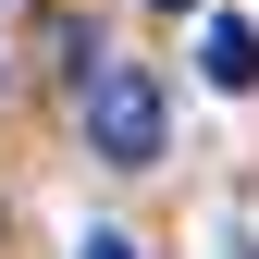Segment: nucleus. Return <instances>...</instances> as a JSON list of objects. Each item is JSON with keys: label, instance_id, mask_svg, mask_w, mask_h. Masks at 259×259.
Returning <instances> with one entry per match:
<instances>
[{"label": "nucleus", "instance_id": "obj_3", "mask_svg": "<svg viewBox=\"0 0 259 259\" xmlns=\"http://www.w3.org/2000/svg\"><path fill=\"white\" fill-rule=\"evenodd\" d=\"M74 259H136V247H123V235H111V222H99V235H87V247H74Z\"/></svg>", "mask_w": 259, "mask_h": 259}, {"label": "nucleus", "instance_id": "obj_2", "mask_svg": "<svg viewBox=\"0 0 259 259\" xmlns=\"http://www.w3.org/2000/svg\"><path fill=\"white\" fill-rule=\"evenodd\" d=\"M198 74L235 87V99L259 87V25H247V13H210V25H198Z\"/></svg>", "mask_w": 259, "mask_h": 259}, {"label": "nucleus", "instance_id": "obj_4", "mask_svg": "<svg viewBox=\"0 0 259 259\" xmlns=\"http://www.w3.org/2000/svg\"><path fill=\"white\" fill-rule=\"evenodd\" d=\"M148 13H198V0H148Z\"/></svg>", "mask_w": 259, "mask_h": 259}, {"label": "nucleus", "instance_id": "obj_1", "mask_svg": "<svg viewBox=\"0 0 259 259\" xmlns=\"http://www.w3.org/2000/svg\"><path fill=\"white\" fill-rule=\"evenodd\" d=\"M74 111H87V148H99L111 173H148V160H160V87L148 74L87 62V74H74Z\"/></svg>", "mask_w": 259, "mask_h": 259}]
</instances>
